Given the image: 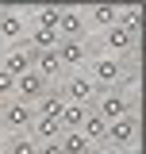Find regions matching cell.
I'll use <instances>...</instances> for the list:
<instances>
[{
	"mask_svg": "<svg viewBox=\"0 0 146 154\" xmlns=\"http://www.w3.org/2000/svg\"><path fill=\"white\" fill-rule=\"evenodd\" d=\"M58 42H62V38H58V31H31V38H27V46H31V50H38V54H42V50H58Z\"/></svg>",
	"mask_w": 146,
	"mask_h": 154,
	"instance_id": "obj_19",
	"label": "cell"
},
{
	"mask_svg": "<svg viewBox=\"0 0 146 154\" xmlns=\"http://www.w3.org/2000/svg\"><path fill=\"white\" fill-rule=\"evenodd\" d=\"M35 146H38V143L31 139V135H23V131L8 139V154H35Z\"/></svg>",
	"mask_w": 146,
	"mask_h": 154,
	"instance_id": "obj_21",
	"label": "cell"
},
{
	"mask_svg": "<svg viewBox=\"0 0 146 154\" xmlns=\"http://www.w3.org/2000/svg\"><path fill=\"white\" fill-rule=\"evenodd\" d=\"M35 119V104H23V100H4L0 104V127L4 131H27Z\"/></svg>",
	"mask_w": 146,
	"mask_h": 154,
	"instance_id": "obj_1",
	"label": "cell"
},
{
	"mask_svg": "<svg viewBox=\"0 0 146 154\" xmlns=\"http://www.w3.org/2000/svg\"><path fill=\"white\" fill-rule=\"evenodd\" d=\"M58 143H62V154H92V150H96V146H92L81 131H62V139H58Z\"/></svg>",
	"mask_w": 146,
	"mask_h": 154,
	"instance_id": "obj_16",
	"label": "cell"
},
{
	"mask_svg": "<svg viewBox=\"0 0 146 154\" xmlns=\"http://www.w3.org/2000/svg\"><path fill=\"white\" fill-rule=\"evenodd\" d=\"M85 27H89V19L81 16L77 8H62V19H58V38H73V42H81Z\"/></svg>",
	"mask_w": 146,
	"mask_h": 154,
	"instance_id": "obj_8",
	"label": "cell"
},
{
	"mask_svg": "<svg viewBox=\"0 0 146 154\" xmlns=\"http://www.w3.org/2000/svg\"><path fill=\"white\" fill-rule=\"evenodd\" d=\"M89 108H92V112H100V116L111 123V119H123V116H131V100L119 93V89H108L104 96H96V104H89Z\"/></svg>",
	"mask_w": 146,
	"mask_h": 154,
	"instance_id": "obj_3",
	"label": "cell"
},
{
	"mask_svg": "<svg viewBox=\"0 0 146 154\" xmlns=\"http://www.w3.org/2000/svg\"><path fill=\"white\" fill-rule=\"evenodd\" d=\"M27 131H31V139H35V143H54V139H62V123H58V119H50V116H35Z\"/></svg>",
	"mask_w": 146,
	"mask_h": 154,
	"instance_id": "obj_10",
	"label": "cell"
},
{
	"mask_svg": "<svg viewBox=\"0 0 146 154\" xmlns=\"http://www.w3.org/2000/svg\"><path fill=\"white\" fill-rule=\"evenodd\" d=\"M23 31H27V23H23V16L19 12H0V42H19L23 38Z\"/></svg>",
	"mask_w": 146,
	"mask_h": 154,
	"instance_id": "obj_11",
	"label": "cell"
},
{
	"mask_svg": "<svg viewBox=\"0 0 146 154\" xmlns=\"http://www.w3.org/2000/svg\"><path fill=\"white\" fill-rule=\"evenodd\" d=\"M58 19H62V8L46 4V8L35 12V27H38V31H58Z\"/></svg>",
	"mask_w": 146,
	"mask_h": 154,
	"instance_id": "obj_20",
	"label": "cell"
},
{
	"mask_svg": "<svg viewBox=\"0 0 146 154\" xmlns=\"http://www.w3.org/2000/svg\"><path fill=\"white\" fill-rule=\"evenodd\" d=\"M38 77H46V81H54V77H62V62H58V54L54 50H42L38 54L35 50V66H31Z\"/></svg>",
	"mask_w": 146,
	"mask_h": 154,
	"instance_id": "obj_13",
	"label": "cell"
},
{
	"mask_svg": "<svg viewBox=\"0 0 146 154\" xmlns=\"http://www.w3.org/2000/svg\"><path fill=\"white\" fill-rule=\"evenodd\" d=\"M35 154H62V143H58V139H54V143H38Z\"/></svg>",
	"mask_w": 146,
	"mask_h": 154,
	"instance_id": "obj_24",
	"label": "cell"
},
{
	"mask_svg": "<svg viewBox=\"0 0 146 154\" xmlns=\"http://www.w3.org/2000/svg\"><path fill=\"white\" fill-rule=\"evenodd\" d=\"M0 154H8V150H0Z\"/></svg>",
	"mask_w": 146,
	"mask_h": 154,
	"instance_id": "obj_27",
	"label": "cell"
},
{
	"mask_svg": "<svg viewBox=\"0 0 146 154\" xmlns=\"http://www.w3.org/2000/svg\"><path fill=\"white\" fill-rule=\"evenodd\" d=\"M119 27H123V31H131V35L138 38V27H142V12H138V8H127V12H119Z\"/></svg>",
	"mask_w": 146,
	"mask_h": 154,
	"instance_id": "obj_22",
	"label": "cell"
},
{
	"mask_svg": "<svg viewBox=\"0 0 146 154\" xmlns=\"http://www.w3.org/2000/svg\"><path fill=\"white\" fill-rule=\"evenodd\" d=\"M92 154H123V150H115V146H100V150H92Z\"/></svg>",
	"mask_w": 146,
	"mask_h": 154,
	"instance_id": "obj_25",
	"label": "cell"
},
{
	"mask_svg": "<svg viewBox=\"0 0 146 154\" xmlns=\"http://www.w3.org/2000/svg\"><path fill=\"white\" fill-rule=\"evenodd\" d=\"M135 143H138V119H135V116H123V119H111V123H108L104 146L123 150V146H135Z\"/></svg>",
	"mask_w": 146,
	"mask_h": 154,
	"instance_id": "obj_2",
	"label": "cell"
},
{
	"mask_svg": "<svg viewBox=\"0 0 146 154\" xmlns=\"http://www.w3.org/2000/svg\"><path fill=\"white\" fill-rule=\"evenodd\" d=\"M62 108H65L62 89H46V93L35 100V116H50V119H58V116H62Z\"/></svg>",
	"mask_w": 146,
	"mask_h": 154,
	"instance_id": "obj_12",
	"label": "cell"
},
{
	"mask_svg": "<svg viewBox=\"0 0 146 154\" xmlns=\"http://www.w3.org/2000/svg\"><path fill=\"white\" fill-rule=\"evenodd\" d=\"M92 85H119L123 81V62L119 58H92Z\"/></svg>",
	"mask_w": 146,
	"mask_h": 154,
	"instance_id": "obj_6",
	"label": "cell"
},
{
	"mask_svg": "<svg viewBox=\"0 0 146 154\" xmlns=\"http://www.w3.org/2000/svg\"><path fill=\"white\" fill-rule=\"evenodd\" d=\"M85 116H89V104H65L62 116H58V123H62V131H81Z\"/></svg>",
	"mask_w": 146,
	"mask_h": 154,
	"instance_id": "obj_14",
	"label": "cell"
},
{
	"mask_svg": "<svg viewBox=\"0 0 146 154\" xmlns=\"http://www.w3.org/2000/svg\"><path fill=\"white\" fill-rule=\"evenodd\" d=\"M46 89H50V81H46V77H38L35 69H27L23 77H16V96L23 100V104H35Z\"/></svg>",
	"mask_w": 146,
	"mask_h": 154,
	"instance_id": "obj_7",
	"label": "cell"
},
{
	"mask_svg": "<svg viewBox=\"0 0 146 154\" xmlns=\"http://www.w3.org/2000/svg\"><path fill=\"white\" fill-rule=\"evenodd\" d=\"M54 54H58V62H62V69H73V66H81V62L89 58V46H85V42H73V38H62Z\"/></svg>",
	"mask_w": 146,
	"mask_h": 154,
	"instance_id": "obj_9",
	"label": "cell"
},
{
	"mask_svg": "<svg viewBox=\"0 0 146 154\" xmlns=\"http://www.w3.org/2000/svg\"><path fill=\"white\" fill-rule=\"evenodd\" d=\"M119 12L123 8H115V4H92V27H115L119 23Z\"/></svg>",
	"mask_w": 146,
	"mask_h": 154,
	"instance_id": "obj_17",
	"label": "cell"
},
{
	"mask_svg": "<svg viewBox=\"0 0 146 154\" xmlns=\"http://www.w3.org/2000/svg\"><path fill=\"white\" fill-rule=\"evenodd\" d=\"M62 96H65V104H92L96 100V85L81 73H69L62 81Z\"/></svg>",
	"mask_w": 146,
	"mask_h": 154,
	"instance_id": "obj_4",
	"label": "cell"
},
{
	"mask_svg": "<svg viewBox=\"0 0 146 154\" xmlns=\"http://www.w3.org/2000/svg\"><path fill=\"white\" fill-rule=\"evenodd\" d=\"M135 42H138V38L131 35V31H123L119 23H115V27H108V35H104V46H108V50H131Z\"/></svg>",
	"mask_w": 146,
	"mask_h": 154,
	"instance_id": "obj_18",
	"label": "cell"
},
{
	"mask_svg": "<svg viewBox=\"0 0 146 154\" xmlns=\"http://www.w3.org/2000/svg\"><path fill=\"white\" fill-rule=\"evenodd\" d=\"M104 131H108V119H104L100 112H92V108H89L85 123H81V135H85L89 143H104Z\"/></svg>",
	"mask_w": 146,
	"mask_h": 154,
	"instance_id": "obj_15",
	"label": "cell"
},
{
	"mask_svg": "<svg viewBox=\"0 0 146 154\" xmlns=\"http://www.w3.org/2000/svg\"><path fill=\"white\" fill-rule=\"evenodd\" d=\"M31 66H35V50H31L27 42H19V46H12V50L4 54V62H0V69H4L8 77H23L27 69H31Z\"/></svg>",
	"mask_w": 146,
	"mask_h": 154,
	"instance_id": "obj_5",
	"label": "cell"
},
{
	"mask_svg": "<svg viewBox=\"0 0 146 154\" xmlns=\"http://www.w3.org/2000/svg\"><path fill=\"white\" fill-rule=\"evenodd\" d=\"M0 143H4V127H0Z\"/></svg>",
	"mask_w": 146,
	"mask_h": 154,
	"instance_id": "obj_26",
	"label": "cell"
},
{
	"mask_svg": "<svg viewBox=\"0 0 146 154\" xmlns=\"http://www.w3.org/2000/svg\"><path fill=\"white\" fill-rule=\"evenodd\" d=\"M12 93H16V77H8L4 69H0V104H4Z\"/></svg>",
	"mask_w": 146,
	"mask_h": 154,
	"instance_id": "obj_23",
	"label": "cell"
}]
</instances>
